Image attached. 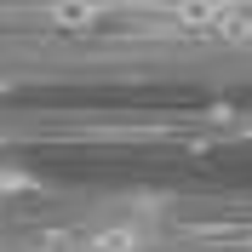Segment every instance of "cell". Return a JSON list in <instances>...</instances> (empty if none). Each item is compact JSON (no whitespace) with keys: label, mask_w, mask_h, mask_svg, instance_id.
I'll return each mask as SVG.
<instances>
[{"label":"cell","mask_w":252,"mask_h":252,"mask_svg":"<svg viewBox=\"0 0 252 252\" xmlns=\"http://www.w3.org/2000/svg\"><path fill=\"white\" fill-rule=\"evenodd\" d=\"M143 241L149 235H143L138 223H109V229H92L80 247L86 252H143Z\"/></svg>","instance_id":"6da1fadb"},{"label":"cell","mask_w":252,"mask_h":252,"mask_svg":"<svg viewBox=\"0 0 252 252\" xmlns=\"http://www.w3.org/2000/svg\"><path fill=\"white\" fill-rule=\"evenodd\" d=\"M97 17H103L97 0H58V6H52V23H58V29H92Z\"/></svg>","instance_id":"7a4b0ae2"},{"label":"cell","mask_w":252,"mask_h":252,"mask_svg":"<svg viewBox=\"0 0 252 252\" xmlns=\"http://www.w3.org/2000/svg\"><path fill=\"white\" fill-rule=\"evenodd\" d=\"M0 189H34V178H29V172H17V166H6V160H0Z\"/></svg>","instance_id":"3957f363"}]
</instances>
